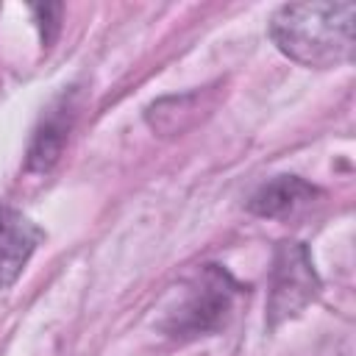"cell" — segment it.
<instances>
[{"instance_id": "obj_2", "label": "cell", "mask_w": 356, "mask_h": 356, "mask_svg": "<svg viewBox=\"0 0 356 356\" xmlns=\"http://www.w3.org/2000/svg\"><path fill=\"white\" fill-rule=\"evenodd\" d=\"M242 286L217 264H206L192 281L172 312V317L164 323V328L172 337H197L211 334L220 325H225L228 314L234 312V303L239 298Z\"/></svg>"}, {"instance_id": "obj_4", "label": "cell", "mask_w": 356, "mask_h": 356, "mask_svg": "<svg viewBox=\"0 0 356 356\" xmlns=\"http://www.w3.org/2000/svg\"><path fill=\"white\" fill-rule=\"evenodd\" d=\"M39 239L42 231L22 211L0 206V289L11 286L19 278Z\"/></svg>"}, {"instance_id": "obj_3", "label": "cell", "mask_w": 356, "mask_h": 356, "mask_svg": "<svg viewBox=\"0 0 356 356\" xmlns=\"http://www.w3.org/2000/svg\"><path fill=\"white\" fill-rule=\"evenodd\" d=\"M320 289V278L314 273L312 256L303 242L286 239L278 242L270 273V300H267V323L278 325L295 317Z\"/></svg>"}, {"instance_id": "obj_6", "label": "cell", "mask_w": 356, "mask_h": 356, "mask_svg": "<svg viewBox=\"0 0 356 356\" xmlns=\"http://www.w3.org/2000/svg\"><path fill=\"white\" fill-rule=\"evenodd\" d=\"M64 108H58V114H50L44 120V125L36 131V139H33V147H31V156H28V167L33 170H47L58 153H61V145L67 139V122H64Z\"/></svg>"}, {"instance_id": "obj_5", "label": "cell", "mask_w": 356, "mask_h": 356, "mask_svg": "<svg viewBox=\"0 0 356 356\" xmlns=\"http://www.w3.org/2000/svg\"><path fill=\"white\" fill-rule=\"evenodd\" d=\"M317 195V189L312 184H306L303 178L298 175H278L267 184H261L250 200H248V209L259 217H284L289 211H295L298 206L309 203L312 197Z\"/></svg>"}, {"instance_id": "obj_1", "label": "cell", "mask_w": 356, "mask_h": 356, "mask_svg": "<svg viewBox=\"0 0 356 356\" xmlns=\"http://www.w3.org/2000/svg\"><path fill=\"white\" fill-rule=\"evenodd\" d=\"M353 3H289L270 19L275 47L314 70H328L353 58Z\"/></svg>"}]
</instances>
